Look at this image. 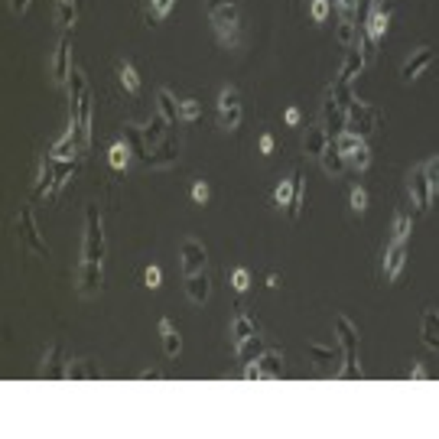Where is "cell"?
Listing matches in <instances>:
<instances>
[{
    "mask_svg": "<svg viewBox=\"0 0 439 439\" xmlns=\"http://www.w3.org/2000/svg\"><path fill=\"white\" fill-rule=\"evenodd\" d=\"M335 338L342 342V352H345V368H338L335 378L358 381L361 378V368H358V332L348 316H335Z\"/></svg>",
    "mask_w": 439,
    "mask_h": 439,
    "instance_id": "6da1fadb",
    "label": "cell"
},
{
    "mask_svg": "<svg viewBox=\"0 0 439 439\" xmlns=\"http://www.w3.org/2000/svg\"><path fill=\"white\" fill-rule=\"evenodd\" d=\"M82 261L104 264V225H101V209L94 202L85 205V257Z\"/></svg>",
    "mask_w": 439,
    "mask_h": 439,
    "instance_id": "7a4b0ae2",
    "label": "cell"
},
{
    "mask_svg": "<svg viewBox=\"0 0 439 439\" xmlns=\"http://www.w3.org/2000/svg\"><path fill=\"white\" fill-rule=\"evenodd\" d=\"M17 235H20V245L26 251H33L36 257H49V245L42 241L39 228H36V218H33V205H23L17 215Z\"/></svg>",
    "mask_w": 439,
    "mask_h": 439,
    "instance_id": "3957f363",
    "label": "cell"
},
{
    "mask_svg": "<svg viewBox=\"0 0 439 439\" xmlns=\"http://www.w3.org/2000/svg\"><path fill=\"white\" fill-rule=\"evenodd\" d=\"M345 124H348V114H345V108L335 101V88H326V94H322V130L329 134V140H335L342 130H345Z\"/></svg>",
    "mask_w": 439,
    "mask_h": 439,
    "instance_id": "277c9868",
    "label": "cell"
},
{
    "mask_svg": "<svg viewBox=\"0 0 439 439\" xmlns=\"http://www.w3.org/2000/svg\"><path fill=\"white\" fill-rule=\"evenodd\" d=\"M218 124L225 130H237V124H241V94L231 85L221 88V94H218Z\"/></svg>",
    "mask_w": 439,
    "mask_h": 439,
    "instance_id": "5b68a950",
    "label": "cell"
},
{
    "mask_svg": "<svg viewBox=\"0 0 439 439\" xmlns=\"http://www.w3.org/2000/svg\"><path fill=\"white\" fill-rule=\"evenodd\" d=\"M378 120H381V114L371 108V104L355 101L352 108H348V124H345V130H352V134H358V137H368L374 127H378Z\"/></svg>",
    "mask_w": 439,
    "mask_h": 439,
    "instance_id": "8992f818",
    "label": "cell"
},
{
    "mask_svg": "<svg viewBox=\"0 0 439 439\" xmlns=\"http://www.w3.org/2000/svg\"><path fill=\"white\" fill-rule=\"evenodd\" d=\"M407 189H410V199H414V205H416V215H426L433 205V186H430V179H426V173H423V166H416L414 173H410Z\"/></svg>",
    "mask_w": 439,
    "mask_h": 439,
    "instance_id": "52a82bcc",
    "label": "cell"
},
{
    "mask_svg": "<svg viewBox=\"0 0 439 439\" xmlns=\"http://www.w3.org/2000/svg\"><path fill=\"white\" fill-rule=\"evenodd\" d=\"M72 39L68 36H62L59 42H56V52H52V62H49V75L56 85L68 82V75H72Z\"/></svg>",
    "mask_w": 439,
    "mask_h": 439,
    "instance_id": "ba28073f",
    "label": "cell"
},
{
    "mask_svg": "<svg viewBox=\"0 0 439 439\" xmlns=\"http://www.w3.org/2000/svg\"><path fill=\"white\" fill-rule=\"evenodd\" d=\"M101 287H104V271H101V264L82 261V267H78V293H82V296H94Z\"/></svg>",
    "mask_w": 439,
    "mask_h": 439,
    "instance_id": "9c48e42d",
    "label": "cell"
},
{
    "mask_svg": "<svg viewBox=\"0 0 439 439\" xmlns=\"http://www.w3.org/2000/svg\"><path fill=\"white\" fill-rule=\"evenodd\" d=\"M205 261H209V254H205V245H199L195 237L183 241V273L192 277V273L205 271Z\"/></svg>",
    "mask_w": 439,
    "mask_h": 439,
    "instance_id": "30bf717a",
    "label": "cell"
},
{
    "mask_svg": "<svg viewBox=\"0 0 439 439\" xmlns=\"http://www.w3.org/2000/svg\"><path fill=\"white\" fill-rule=\"evenodd\" d=\"M430 62H433V49L430 46H420V49L400 66V78H404V82H414V78H420L423 72L430 68Z\"/></svg>",
    "mask_w": 439,
    "mask_h": 439,
    "instance_id": "8fae6325",
    "label": "cell"
},
{
    "mask_svg": "<svg viewBox=\"0 0 439 439\" xmlns=\"http://www.w3.org/2000/svg\"><path fill=\"white\" fill-rule=\"evenodd\" d=\"M364 66H368V62H364L361 49H352V46H348L345 59H342V68H338V75H335V85H352L358 75H361Z\"/></svg>",
    "mask_w": 439,
    "mask_h": 439,
    "instance_id": "7c38bea8",
    "label": "cell"
},
{
    "mask_svg": "<svg viewBox=\"0 0 439 439\" xmlns=\"http://www.w3.org/2000/svg\"><path fill=\"white\" fill-rule=\"evenodd\" d=\"M404 261H407V241H390L388 254H384V277H388V283L400 277Z\"/></svg>",
    "mask_w": 439,
    "mask_h": 439,
    "instance_id": "4fadbf2b",
    "label": "cell"
},
{
    "mask_svg": "<svg viewBox=\"0 0 439 439\" xmlns=\"http://www.w3.org/2000/svg\"><path fill=\"white\" fill-rule=\"evenodd\" d=\"M179 160V140H163L156 150L147 156V166H153V169H163V166H173V163Z\"/></svg>",
    "mask_w": 439,
    "mask_h": 439,
    "instance_id": "5bb4252c",
    "label": "cell"
},
{
    "mask_svg": "<svg viewBox=\"0 0 439 439\" xmlns=\"http://www.w3.org/2000/svg\"><path fill=\"white\" fill-rule=\"evenodd\" d=\"M52 179H56V160H52V156H42L39 173H36V183H33V199H42V195L52 192Z\"/></svg>",
    "mask_w": 439,
    "mask_h": 439,
    "instance_id": "9a60e30c",
    "label": "cell"
},
{
    "mask_svg": "<svg viewBox=\"0 0 439 439\" xmlns=\"http://www.w3.org/2000/svg\"><path fill=\"white\" fill-rule=\"evenodd\" d=\"M326 147H329V134L322 130V124L309 127V130L303 134V153L306 156H316V160H319L322 153H326Z\"/></svg>",
    "mask_w": 439,
    "mask_h": 439,
    "instance_id": "2e32d148",
    "label": "cell"
},
{
    "mask_svg": "<svg viewBox=\"0 0 439 439\" xmlns=\"http://www.w3.org/2000/svg\"><path fill=\"white\" fill-rule=\"evenodd\" d=\"M78 156H68V160H56V179H52V192H49V199H56V195L62 192V186H66L68 179L78 173Z\"/></svg>",
    "mask_w": 439,
    "mask_h": 439,
    "instance_id": "e0dca14e",
    "label": "cell"
},
{
    "mask_svg": "<svg viewBox=\"0 0 439 439\" xmlns=\"http://www.w3.org/2000/svg\"><path fill=\"white\" fill-rule=\"evenodd\" d=\"M166 127H169V120L163 118L160 111H156V114H153V118L147 120L144 127H140V134H144V144H147V150H150V153H153V147H156V144L163 140V134H166Z\"/></svg>",
    "mask_w": 439,
    "mask_h": 439,
    "instance_id": "ac0fdd59",
    "label": "cell"
},
{
    "mask_svg": "<svg viewBox=\"0 0 439 439\" xmlns=\"http://www.w3.org/2000/svg\"><path fill=\"white\" fill-rule=\"evenodd\" d=\"M186 293H189V299H192V303H205V299H209V293H211L209 273L199 271V273H192V277H186Z\"/></svg>",
    "mask_w": 439,
    "mask_h": 439,
    "instance_id": "d6986e66",
    "label": "cell"
},
{
    "mask_svg": "<svg viewBox=\"0 0 439 439\" xmlns=\"http://www.w3.org/2000/svg\"><path fill=\"white\" fill-rule=\"evenodd\" d=\"M267 352L264 348V338L261 335H251V338H245L241 345L235 348V355H237V361L241 364H254V361H261V355Z\"/></svg>",
    "mask_w": 439,
    "mask_h": 439,
    "instance_id": "ffe728a7",
    "label": "cell"
},
{
    "mask_svg": "<svg viewBox=\"0 0 439 439\" xmlns=\"http://www.w3.org/2000/svg\"><path fill=\"white\" fill-rule=\"evenodd\" d=\"M251 335H257V322H251V319H247V313L237 309L235 319H231V345L237 348L245 338H251Z\"/></svg>",
    "mask_w": 439,
    "mask_h": 439,
    "instance_id": "44dd1931",
    "label": "cell"
},
{
    "mask_svg": "<svg viewBox=\"0 0 439 439\" xmlns=\"http://www.w3.org/2000/svg\"><path fill=\"white\" fill-rule=\"evenodd\" d=\"M319 163H322V169H326L329 176H342V173L348 169V163H345V156L338 153L335 140H329V147H326V153L319 156Z\"/></svg>",
    "mask_w": 439,
    "mask_h": 439,
    "instance_id": "7402d4cb",
    "label": "cell"
},
{
    "mask_svg": "<svg viewBox=\"0 0 439 439\" xmlns=\"http://www.w3.org/2000/svg\"><path fill=\"white\" fill-rule=\"evenodd\" d=\"M420 335H423V342H426V348L439 352V313L436 309H426V313H423Z\"/></svg>",
    "mask_w": 439,
    "mask_h": 439,
    "instance_id": "603a6c76",
    "label": "cell"
},
{
    "mask_svg": "<svg viewBox=\"0 0 439 439\" xmlns=\"http://www.w3.org/2000/svg\"><path fill=\"white\" fill-rule=\"evenodd\" d=\"M303 199H306V179H303V169L296 166L293 169V202H290V209H287L290 221L299 218V211H303Z\"/></svg>",
    "mask_w": 439,
    "mask_h": 439,
    "instance_id": "cb8c5ba5",
    "label": "cell"
},
{
    "mask_svg": "<svg viewBox=\"0 0 439 439\" xmlns=\"http://www.w3.org/2000/svg\"><path fill=\"white\" fill-rule=\"evenodd\" d=\"M42 374H46V378H68V368H62V345L59 342L46 352V358H42Z\"/></svg>",
    "mask_w": 439,
    "mask_h": 439,
    "instance_id": "d4e9b609",
    "label": "cell"
},
{
    "mask_svg": "<svg viewBox=\"0 0 439 439\" xmlns=\"http://www.w3.org/2000/svg\"><path fill=\"white\" fill-rule=\"evenodd\" d=\"M179 108H183V104L173 98V92H169V88H160V92H156V111H160L169 124H176V120L183 118V114H179Z\"/></svg>",
    "mask_w": 439,
    "mask_h": 439,
    "instance_id": "484cf974",
    "label": "cell"
},
{
    "mask_svg": "<svg viewBox=\"0 0 439 439\" xmlns=\"http://www.w3.org/2000/svg\"><path fill=\"white\" fill-rule=\"evenodd\" d=\"M52 20H56V26L59 30H72L78 20V7L75 0H56V13H52Z\"/></svg>",
    "mask_w": 439,
    "mask_h": 439,
    "instance_id": "4316f807",
    "label": "cell"
},
{
    "mask_svg": "<svg viewBox=\"0 0 439 439\" xmlns=\"http://www.w3.org/2000/svg\"><path fill=\"white\" fill-rule=\"evenodd\" d=\"M257 364H261V378H267V381L283 378V358H280V352H264Z\"/></svg>",
    "mask_w": 439,
    "mask_h": 439,
    "instance_id": "83f0119b",
    "label": "cell"
},
{
    "mask_svg": "<svg viewBox=\"0 0 439 439\" xmlns=\"http://www.w3.org/2000/svg\"><path fill=\"white\" fill-rule=\"evenodd\" d=\"M345 355V352H342V342H335V345L332 348H326V345H309V358H313L316 364H338V358Z\"/></svg>",
    "mask_w": 439,
    "mask_h": 439,
    "instance_id": "f1b7e54d",
    "label": "cell"
},
{
    "mask_svg": "<svg viewBox=\"0 0 439 439\" xmlns=\"http://www.w3.org/2000/svg\"><path fill=\"white\" fill-rule=\"evenodd\" d=\"M124 140H127V147H130V153L134 156H150V150H147V144H144V134H140V127H134V124H127L124 127Z\"/></svg>",
    "mask_w": 439,
    "mask_h": 439,
    "instance_id": "f546056e",
    "label": "cell"
},
{
    "mask_svg": "<svg viewBox=\"0 0 439 439\" xmlns=\"http://www.w3.org/2000/svg\"><path fill=\"white\" fill-rule=\"evenodd\" d=\"M118 78H120V85H124V88H127L130 94L140 92V75H137V68L130 66L127 59H120V62H118Z\"/></svg>",
    "mask_w": 439,
    "mask_h": 439,
    "instance_id": "4dcf8cb0",
    "label": "cell"
},
{
    "mask_svg": "<svg viewBox=\"0 0 439 439\" xmlns=\"http://www.w3.org/2000/svg\"><path fill=\"white\" fill-rule=\"evenodd\" d=\"M410 228H414L410 215H407L404 209H397V215H394V225H390V241H407V237H410Z\"/></svg>",
    "mask_w": 439,
    "mask_h": 439,
    "instance_id": "1f68e13d",
    "label": "cell"
},
{
    "mask_svg": "<svg viewBox=\"0 0 439 439\" xmlns=\"http://www.w3.org/2000/svg\"><path fill=\"white\" fill-rule=\"evenodd\" d=\"M358 49H361V56H364V62H374V56H378V39L371 36V30L368 26H358Z\"/></svg>",
    "mask_w": 439,
    "mask_h": 439,
    "instance_id": "d6a6232c",
    "label": "cell"
},
{
    "mask_svg": "<svg viewBox=\"0 0 439 439\" xmlns=\"http://www.w3.org/2000/svg\"><path fill=\"white\" fill-rule=\"evenodd\" d=\"M345 163H348L352 169H368V166H371V150H368V144L361 140V144H358L355 150L345 156Z\"/></svg>",
    "mask_w": 439,
    "mask_h": 439,
    "instance_id": "836d02e7",
    "label": "cell"
},
{
    "mask_svg": "<svg viewBox=\"0 0 439 439\" xmlns=\"http://www.w3.org/2000/svg\"><path fill=\"white\" fill-rule=\"evenodd\" d=\"M68 378H72V381L98 378V368H94L92 361H72V364H68Z\"/></svg>",
    "mask_w": 439,
    "mask_h": 439,
    "instance_id": "e575fe53",
    "label": "cell"
},
{
    "mask_svg": "<svg viewBox=\"0 0 439 439\" xmlns=\"http://www.w3.org/2000/svg\"><path fill=\"white\" fill-rule=\"evenodd\" d=\"M273 202H277L280 209H290V202H293V176L283 179V183H277V189H273Z\"/></svg>",
    "mask_w": 439,
    "mask_h": 439,
    "instance_id": "d590c367",
    "label": "cell"
},
{
    "mask_svg": "<svg viewBox=\"0 0 439 439\" xmlns=\"http://www.w3.org/2000/svg\"><path fill=\"white\" fill-rule=\"evenodd\" d=\"M355 36H358V26H355V20H342V17H338L335 39L342 42V46H352V42H355Z\"/></svg>",
    "mask_w": 439,
    "mask_h": 439,
    "instance_id": "8d00e7d4",
    "label": "cell"
},
{
    "mask_svg": "<svg viewBox=\"0 0 439 439\" xmlns=\"http://www.w3.org/2000/svg\"><path fill=\"white\" fill-rule=\"evenodd\" d=\"M108 160H111V166H114V169H124L127 166V160H130V147H127V140H120V144L111 147Z\"/></svg>",
    "mask_w": 439,
    "mask_h": 439,
    "instance_id": "74e56055",
    "label": "cell"
},
{
    "mask_svg": "<svg viewBox=\"0 0 439 439\" xmlns=\"http://www.w3.org/2000/svg\"><path fill=\"white\" fill-rule=\"evenodd\" d=\"M211 26H225V23H237V4H231V7H221L211 13Z\"/></svg>",
    "mask_w": 439,
    "mask_h": 439,
    "instance_id": "f35d334b",
    "label": "cell"
},
{
    "mask_svg": "<svg viewBox=\"0 0 439 439\" xmlns=\"http://www.w3.org/2000/svg\"><path fill=\"white\" fill-rule=\"evenodd\" d=\"M179 348H183V338H179L176 329H166L163 332V352H166L169 358H176L179 355Z\"/></svg>",
    "mask_w": 439,
    "mask_h": 439,
    "instance_id": "ab89813d",
    "label": "cell"
},
{
    "mask_svg": "<svg viewBox=\"0 0 439 439\" xmlns=\"http://www.w3.org/2000/svg\"><path fill=\"white\" fill-rule=\"evenodd\" d=\"M332 88H335V101L342 104V108H345V114H348V108L358 101L355 92H352V85H335V82H332Z\"/></svg>",
    "mask_w": 439,
    "mask_h": 439,
    "instance_id": "60d3db41",
    "label": "cell"
},
{
    "mask_svg": "<svg viewBox=\"0 0 439 439\" xmlns=\"http://www.w3.org/2000/svg\"><path fill=\"white\" fill-rule=\"evenodd\" d=\"M215 33H218L221 46H237L241 36H237V23H225V26H215Z\"/></svg>",
    "mask_w": 439,
    "mask_h": 439,
    "instance_id": "b9f144b4",
    "label": "cell"
},
{
    "mask_svg": "<svg viewBox=\"0 0 439 439\" xmlns=\"http://www.w3.org/2000/svg\"><path fill=\"white\" fill-rule=\"evenodd\" d=\"M423 173H426V179H430V186H433V195H436L439 192V153L423 163Z\"/></svg>",
    "mask_w": 439,
    "mask_h": 439,
    "instance_id": "7bdbcfd3",
    "label": "cell"
},
{
    "mask_svg": "<svg viewBox=\"0 0 439 439\" xmlns=\"http://www.w3.org/2000/svg\"><path fill=\"white\" fill-rule=\"evenodd\" d=\"M173 4H176V0H153V4H150V13H147V20H150V23L163 20L169 10H173Z\"/></svg>",
    "mask_w": 439,
    "mask_h": 439,
    "instance_id": "ee69618b",
    "label": "cell"
},
{
    "mask_svg": "<svg viewBox=\"0 0 439 439\" xmlns=\"http://www.w3.org/2000/svg\"><path fill=\"white\" fill-rule=\"evenodd\" d=\"M332 4H335V0H309V13H313V20H316V23H322V20L329 17Z\"/></svg>",
    "mask_w": 439,
    "mask_h": 439,
    "instance_id": "f6af8a7d",
    "label": "cell"
},
{
    "mask_svg": "<svg viewBox=\"0 0 439 439\" xmlns=\"http://www.w3.org/2000/svg\"><path fill=\"white\" fill-rule=\"evenodd\" d=\"M231 287H235L237 293H245V290L251 287V273H247V267H235V271H231Z\"/></svg>",
    "mask_w": 439,
    "mask_h": 439,
    "instance_id": "bcb514c9",
    "label": "cell"
},
{
    "mask_svg": "<svg viewBox=\"0 0 439 439\" xmlns=\"http://www.w3.org/2000/svg\"><path fill=\"white\" fill-rule=\"evenodd\" d=\"M364 209H368V192H364L361 186L352 189V211L355 215H364Z\"/></svg>",
    "mask_w": 439,
    "mask_h": 439,
    "instance_id": "7dc6e473",
    "label": "cell"
},
{
    "mask_svg": "<svg viewBox=\"0 0 439 439\" xmlns=\"http://www.w3.org/2000/svg\"><path fill=\"white\" fill-rule=\"evenodd\" d=\"M144 283H147V287H150V290H156V287H160V283H163V271H160V267H156V264H153V267H147V271H144Z\"/></svg>",
    "mask_w": 439,
    "mask_h": 439,
    "instance_id": "c3c4849f",
    "label": "cell"
},
{
    "mask_svg": "<svg viewBox=\"0 0 439 439\" xmlns=\"http://www.w3.org/2000/svg\"><path fill=\"white\" fill-rule=\"evenodd\" d=\"M179 114H183V120H195L199 114H202V108H199V101H183Z\"/></svg>",
    "mask_w": 439,
    "mask_h": 439,
    "instance_id": "681fc988",
    "label": "cell"
},
{
    "mask_svg": "<svg viewBox=\"0 0 439 439\" xmlns=\"http://www.w3.org/2000/svg\"><path fill=\"white\" fill-rule=\"evenodd\" d=\"M273 147H277V140H273V134H261V140H257V150L264 153V156H271Z\"/></svg>",
    "mask_w": 439,
    "mask_h": 439,
    "instance_id": "f907efd6",
    "label": "cell"
},
{
    "mask_svg": "<svg viewBox=\"0 0 439 439\" xmlns=\"http://www.w3.org/2000/svg\"><path fill=\"white\" fill-rule=\"evenodd\" d=\"M192 199L195 202H209V183H202V179L192 183Z\"/></svg>",
    "mask_w": 439,
    "mask_h": 439,
    "instance_id": "816d5d0a",
    "label": "cell"
},
{
    "mask_svg": "<svg viewBox=\"0 0 439 439\" xmlns=\"http://www.w3.org/2000/svg\"><path fill=\"white\" fill-rule=\"evenodd\" d=\"M231 4H237V0H205V13H215V10H221V7H231Z\"/></svg>",
    "mask_w": 439,
    "mask_h": 439,
    "instance_id": "f5cc1de1",
    "label": "cell"
},
{
    "mask_svg": "<svg viewBox=\"0 0 439 439\" xmlns=\"http://www.w3.org/2000/svg\"><path fill=\"white\" fill-rule=\"evenodd\" d=\"M245 378L247 381H261V364L254 361V364H245Z\"/></svg>",
    "mask_w": 439,
    "mask_h": 439,
    "instance_id": "db71d44e",
    "label": "cell"
},
{
    "mask_svg": "<svg viewBox=\"0 0 439 439\" xmlns=\"http://www.w3.org/2000/svg\"><path fill=\"white\" fill-rule=\"evenodd\" d=\"M426 378H430V374H426L423 364H414V368H410V381H426Z\"/></svg>",
    "mask_w": 439,
    "mask_h": 439,
    "instance_id": "11a10c76",
    "label": "cell"
},
{
    "mask_svg": "<svg viewBox=\"0 0 439 439\" xmlns=\"http://www.w3.org/2000/svg\"><path fill=\"white\" fill-rule=\"evenodd\" d=\"M283 118H287L290 127H296V124H299V108H287V111H283Z\"/></svg>",
    "mask_w": 439,
    "mask_h": 439,
    "instance_id": "9f6ffc18",
    "label": "cell"
},
{
    "mask_svg": "<svg viewBox=\"0 0 439 439\" xmlns=\"http://www.w3.org/2000/svg\"><path fill=\"white\" fill-rule=\"evenodd\" d=\"M26 7H30V0H10V10H13V13H23Z\"/></svg>",
    "mask_w": 439,
    "mask_h": 439,
    "instance_id": "6f0895ef",
    "label": "cell"
},
{
    "mask_svg": "<svg viewBox=\"0 0 439 439\" xmlns=\"http://www.w3.org/2000/svg\"><path fill=\"white\" fill-rule=\"evenodd\" d=\"M156 329H160V335H163L166 329H173V322H169V319H160V322H156Z\"/></svg>",
    "mask_w": 439,
    "mask_h": 439,
    "instance_id": "680465c9",
    "label": "cell"
},
{
    "mask_svg": "<svg viewBox=\"0 0 439 439\" xmlns=\"http://www.w3.org/2000/svg\"><path fill=\"white\" fill-rule=\"evenodd\" d=\"M267 287H271V290L280 287V277H277V273H271V277H267Z\"/></svg>",
    "mask_w": 439,
    "mask_h": 439,
    "instance_id": "91938a15",
    "label": "cell"
},
{
    "mask_svg": "<svg viewBox=\"0 0 439 439\" xmlns=\"http://www.w3.org/2000/svg\"><path fill=\"white\" fill-rule=\"evenodd\" d=\"M156 378H160L156 371H144V374H140V381H156Z\"/></svg>",
    "mask_w": 439,
    "mask_h": 439,
    "instance_id": "94428289",
    "label": "cell"
},
{
    "mask_svg": "<svg viewBox=\"0 0 439 439\" xmlns=\"http://www.w3.org/2000/svg\"><path fill=\"white\" fill-rule=\"evenodd\" d=\"M150 4H153V0H150Z\"/></svg>",
    "mask_w": 439,
    "mask_h": 439,
    "instance_id": "6125c7cd",
    "label": "cell"
}]
</instances>
